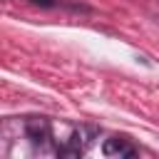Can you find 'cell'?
Masks as SVG:
<instances>
[{
  "instance_id": "cell-1",
  "label": "cell",
  "mask_w": 159,
  "mask_h": 159,
  "mask_svg": "<svg viewBox=\"0 0 159 159\" xmlns=\"http://www.w3.org/2000/svg\"><path fill=\"white\" fill-rule=\"evenodd\" d=\"M102 154L109 157V159H129V157L137 154V149H134V144H132L129 139H124V137H112V139H107V142L102 144Z\"/></svg>"
},
{
  "instance_id": "cell-2",
  "label": "cell",
  "mask_w": 159,
  "mask_h": 159,
  "mask_svg": "<svg viewBox=\"0 0 159 159\" xmlns=\"http://www.w3.org/2000/svg\"><path fill=\"white\" fill-rule=\"evenodd\" d=\"M35 5H42V7H52L55 5V0H32Z\"/></svg>"
}]
</instances>
